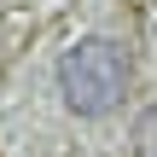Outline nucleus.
<instances>
[{
	"mask_svg": "<svg viewBox=\"0 0 157 157\" xmlns=\"http://www.w3.org/2000/svg\"><path fill=\"white\" fill-rule=\"evenodd\" d=\"M134 157H157V105L134 122Z\"/></svg>",
	"mask_w": 157,
	"mask_h": 157,
	"instance_id": "2",
	"label": "nucleus"
},
{
	"mask_svg": "<svg viewBox=\"0 0 157 157\" xmlns=\"http://www.w3.org/2000/svg\"><path fill=\"white\" fill-rule=\"evenodd\" d=\"M128 76H134L128 47L105 41V35H87L58 58V93H64V105L76 117H105L128 93Z\"/></svg>",
	"mask_w": 157,
	"mask_h": 157,
	"instance_id": "1",
	"label": "nucleus"
}]
</instances>
